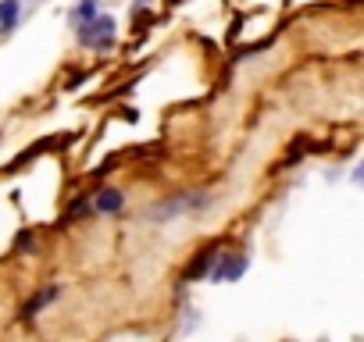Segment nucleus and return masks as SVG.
Segmentation results:
<instances>
[{
    "label": "nucleus",
    "mask_w": 364,
    "mask_h": 342,
    "mask_svg": "<svg viewBox=\"0 0 364 342\" xmlns=\"http://www.w3.org/2000/svg\"><path fill=\"white\" fill-rule=\"evenodd\" d=\"M22 15V0H0V32H11Z\"/></svg>",
    "instance_id": "obj_7"
},
{
    "label": "nucleus",
    "mask_w": 364,
    "mask_h": 342,
    "mask_svg": "<svg viewBox=\"0 0 364 342\" xmlns=\"http://www.w3.org/2000/svg\"><path fill=\"white\" fill-rule=\"evenodd\" d=\"M58 296H61V285H46V289H39V293H36V296L22 307V321H32V317H36L46 303H54Z\"/></svg>",
    "instance_id": "obj_4"
},
{
    "label": "nucleus",
    "mask_w": 364,
    "mask_h": 342,
    "mask_svg": "<svg viewBox=\"0 0 364 342\" xmlns=\"http://www.w3.org/2000/svg\"><path fill=\"white\" fill-rule=\"evenodd\" d=\"M243 271H246V257H243V253H232V257H218L211 278H215V281H239Z\"/></svg>",
    "instance_id": "obj_2"
},
{
    "label": "nucleus",
    "mask_w": 364,
    "mask_h": 342,
    "mask_svg": "<svg viewBox=\"0 0 364 342\" xmlns=\"http://www.w3.org/2000/svg\"><path fill=\"white\" fill-rule=\"evenodd\" d=\"M218 257H222V250H218V246H207L203 253H196V257H193V264L186 267V281H196V278H203V274H211V271H215V264H218Z\"/></svg>",
    "instance_id": "obj_3"
},
{
    "label": "nucleus",
    "mask_w": 364,
    "mask_h": 342,
    "mask_svg": "<svg viewBox=\"0 0 364 342\" xmlns=\"http://www.w3.org/2000/svg\"><path fill=\"white\" fill-rule=\"evenodd\" d=\"M200 200H203V196H175L172 203H161L158 210H153V217H175V214H182V210H189V207H203Z\"/></svg>",
    "instance_id": "obj_6"
},
{
    "label": "nucleus",
    "mask_w": 364,
    "mask_h": 342,
    "mask_svg": "<svg viewBox=\"0 0 364 342\" xmlns=\"http://www.w3.org/2000/svg\"><path fill=\"white\" fill-rule=\"evenodd\" d=\"M122 203H125V200H122V193H118V189H111V186H108V189H100V193L93 196V210H100V214H115V210H122Z\"/></svg>",
    "instance_id": "obj_5"
},
{
    "label": "nucleus",
    "mask_w": 364,
    "mask_h": 342,
    "mask_svg": "<svg viewBox=\"0 0 364 342\" xmlns=\"http://www.w3.org/2000/svg\"><path fill=\"white\" fill-rule=\"evenodd\" d=\"M96 18V0H79V8L72 11V22L75 25H86V22H93Z\"/></svg>",
    "instance_id": "obj_8"
},
{
    "label": "nucleus",
    "mask_w": 364,
    "mask_h": 342,
    "mask_svg": "<svg viewBox=\"0 0 364 342\" xmlns=\"http://www.w3.org/2000/svg\"><path fill=\"white\" fill-rule=\"evenodd\" d=\"M93 203H89V196H79V203H72V210H68V217H79V214H86Z\"/></svg>",
    "instance_id": "obj_9"
},
{
    "label": "nucleus",
    "mask_w": 364,
    "mask_h": 342,
    "mask_svg": "<svg viewBox=\"0 0 364 342\" xmlns=\"http://www.w3.org/2000/svg\"><path fill=\"white\" fill-rule=\"evenodd\" d=\"M79 43L89 46V50H108V46L115 43V18L96 15L93 22L79 25Z\"/></svg>",
    "instance_id": "obj_1"
}]
</instances>
